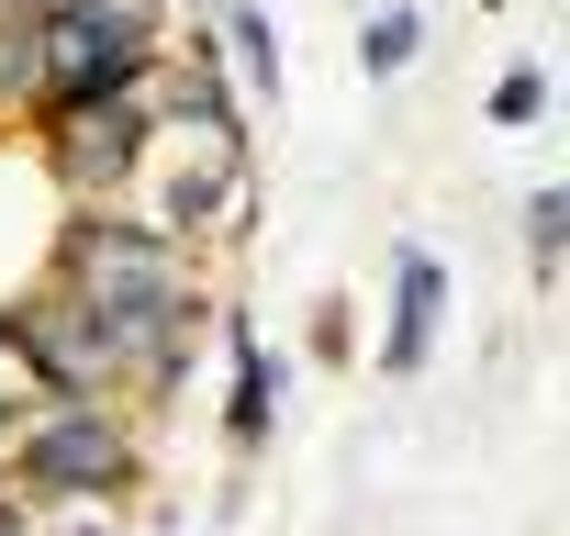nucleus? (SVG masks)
<instances>
[{"instance_id": "obj_4", "label": "nucleus", "mask_w": 570, "mask_h": 536, "mask_svg": "<svg viewBox=\"0 0 570 536\" xmlns=\"http://www.w3.org/2000/svg\"><path fill=\"white\" fill-rule=\"evenodd\" d=\"M35 135H46V168L68 179V212H79V201H124V190H135V157H146V101L35 112Z\"/></svg>"}, {"instance_id": "obj_5", "label": "nucleus", "mask_w": 570, "mask_h": 536, "mask_svg": "<svg viewBox=\"0 0 570 536\" xmlns=\"http://www.w3.org/2000/svg\"><path fill=\"white\" fill-rule=\"evenodd\" d=\"M279 391H292V358L257 336L246 302H224V447H235V458H257V447L279 436Z\"/></svg>"}, {"instance_id": "obj_14", "label": "nucleus", "mask_w": 570, "mask_h": 536, "mask_svg": "<svg viewBox=\"0 0 570 536\" xmlns=\"http://www.w3.org/2000/svg\"><path fill=\"white\" fill-rule=\"evenodd\" d=\"M0 12H12V0H0Z\"/></svg>"}, {"instance_id": "obj_3", "label": "nucleus", "mask_w": 570, "mask_h": 536, "mask_svg": "<svg viewBox=\"0 0 570 536\" xmlns=\"http://www.w3.org/2000/svg\"><path fill=\"white\" fill-rule=\"evenodd\" d=\"M0 347L23 358V380H35V391H124L112 336H101L68 291H23V302H0Z\"/></svg>"}, {"instance_id": "obj_1", "label": "nucleus", "mask_w": 570, "mask_h": 536, "mask_svg": "<svg viewBox=\"0 0 570 536\" xmlns=\"http://www.w3.org/2000/svg\"><path fill=\"white\" fill-rule=\"evenodd\" d=\"M124 358V403H168L190 380V336H202V257L179 235H157L124 201H79L57 235V280Z\"/></svg>"}, {"instance_id": "obj_6", "label": "nucleus", "mask_w": 570, "mask_h": 536, "mask_svg": "<svg viewBox=\"0 0 570 536\" xmlns=\"http://www.w3.org/2000/svg\"><path fill=\"white\" fill-rule=\"evenodd\" d=\"M436 325H448V257L436 246H392V325H381V369L414 380L436 358Z\"/></svg>"}, {"instance_id": "obj_10", "label": "nucleus", "mask_w": 570, "mask_h": 536, "mask_svg": "<svg viewBox=\"0 0 570 536\" xmlns=\"http://www.w3.org/2000/svg\"><path fill=\"white\" fill-rule=\"evenodd\" d=\"M492 123H503V135L548 123V68H503V79H492Z\"/></svg>"}, {"instance_id": "obj_8", "label": "nucleus", "mask_w": 570, "mask_h": 536, "mask_svg": "<svg viewBox=\"0 0 570 536\" xmlns=\"http://www.w3.org/2000/svg\"><path fill=\"white\" fill-rule=\"evenodd\" d=\"M414 57H425V12H414V0H381V12L358 23V68H370V79L392 90V79H403Z\"/></svg>"}, {"instance_id": "obj_2", "label": "nucleus", "mask_w": 570, "mask_h": 536, "mask_svg": "<svg viewBox=\"0 0 570 536\" xmlns=\"http://www.w3.org/2000/svg\"><path fill=\"white\" fill-rule=\"evenodd\" d=\"M12 480L23 503H135L146 447H135V403L124 391H35L12 425Z\"/></svg>"}, {"instance_id": "obj_9", "label": "nucleus", "mask_w": 570, "mask_h": 536, "mask_svg": "<svg viewBox=\"0 0 570 536\" xmlns=\"http://www.w3.org/2000/svg\"><path fill=\"white\" fill-rule=\"evenodd\" d=\"M559 246H570V179H537L525 190V280L537 291L559 280Z\"/></svg>"}, {"instance_id": "obj_13", "label": "nucleus", "mask_w": 570, "mask_h": 536, "mask_svg": "<svg viewBox=\"0 0 570 536\" xmlns=\"http://www.w3.org/2000/svg\"><path fill=\"white\" fill-rule=\"evenodd\" d=\"M0 536H35V503H23L12 480H0Z\"/></svg>"}, {"instance_id": "obj_12", "label": "nucleus", "mask_w": 570, "mask_h": 536, "mask_svg": "<svg viewBox=\"0 0 570 536\" xmlns=\"http://www.w3.org/2000/svg\"><path fill=\"white\" fill-rule=\"evenodd\" d=\"M347 336H358V325H347V302H325V314H314V358H347Z\"/></svg>"}, {"instance_id": "obj_11", "label": "nucleus", "mask_w": 570, "mask_h": 536, "mask_svg": "<svg viewBox=\"0 0 570 536\" xmlns=\"http://www.w3.org/2000/svg\"><path fill=\"white\" fill-rule=\"evenodd\" d=\"M35 536H124L112 503H35Z\"/></svg>"}, {"instance_id": "obj_7", "label": "nucleus", "mask_w": 570, "mask_h": 536, "mask_svg": "<svg viewBox=\"0 0 570 536\" xmlns=\"http://www.w3.org/2000/svg\"><path fill=\"white\" fill-rule=\"evenodd\" d=\"M213 46H224L235 101H279V34H268L257 0H213Z\"/></svg>"}]
</instances>
